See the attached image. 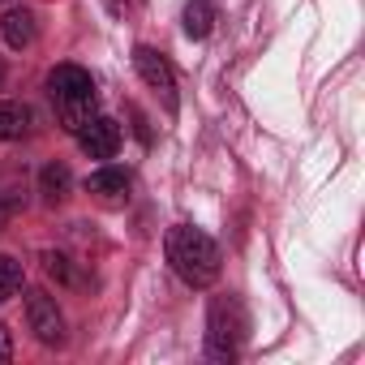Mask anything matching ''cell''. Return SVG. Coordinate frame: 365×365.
I'll use <instances>...</instances> for the list:
<instances>
[{"instance_id": "9", "label": "cell", "mask_w": 365, "mask_h": 365, "mask_svg": "<svg viewBox=\"0 0 365 365\" xmlns=\"http://www.w3.org/2000/svg\"><path fill=\"white\" fill-rule=\"evenodd\" d=\"M180 22H185V35L190 39H207L211 26H215V9H211V0H190L185 14H180Z\"/></svg>"}, {"instance_id": "4", "label": "cell", "mask_w": 365, "mask_h": 365, "mask_svg": "<svg viewBox=\"0 0 365 365\" xmlns=\"http://www.w3.org/2000/svg\"><path fill=\"white\" fill-rule=\"evenodd\" d=\"M241 331H245V322H241L237 301H232V297H228V301H215V305H211V352L232 356V352H237Z\"/></svg>"}, {"instance_id": "3", "label": "cell", "mask_w": 365, "mask_h": 365, "mask_svg": "<svg viewBox=\"0 0 365 365\" xmlns=\"http://www.w3.org/2000/svg\"><path fill=\"white\" fill-rule=\"evenodd\" d=\"M26 322L39 344H61L65 339V318L56 309V297L48 292H26Z\"/></svg>"}, {"instance_id": "8", "label": "cell", "mask_w": 365, "mask_h": 365, "mask_svg": "<svg viewBox=\"0 0 365 365\" xmlns=\"http://www.w3.org/2000/svg\"><path fill=\"white\" fill-rule=\"evenodd\" d=\"M0 31H5L9 48H31L35 43V14L31 9H9L5 22H0Z\"/></svg>"}, {"instance_id": "11", "label": "cell", "mask_w": 365, "mask_h": 365, "mask_svg": "<svg viewBox=\"0 0 365 365\" xmlns=\"http://www.w3.org/2000/svg\"><path fill=\"white\" fill-rule=\"evenodd\" d=\"M39 185H43L48 198H65V190H69V168L65 163H48L43 176H39Z\"/></svg>"}, {"instance_id": "5", "label": "cell", "mask_w": 365, "mask_h": 365, "mask_svg": "<svg viewBox=\"0 0 365 365\" xmlns=\"http://www.w3.org/2000/svg\"><path fill=\"white\" fill-rule=\"evenodd\" d=\"M78 142H82V150L91 159H112L116 146H120V125L108 120V116H95L86 129H78Z\"/></svg>"}, {"instance_id": "10", "label": "cell", "mask_w": 365, "mask_h": 365, "mask_svg": "<svg viewBox=\"0 0 365 365\" xmlns=\"http://www.w3.org/2000/svg\"><path fill=\"white\" fill-rule=\"evenodd\" d=\"M18 288H22V262L9 258V254H0V301H9Z\"/></svg>"}, {"instance_id": "14", "label": "cell", "mask_w": 365, "mask_h": 365, "mask_svg": "<svg viewBox=\"0 0 365 365\" xmlns=\"http://www.w3.org/2000/svg\"><path fill=\"white\" fill-rule=\"evenodd\" d=\"M0 82H5V65H0Z\"/></svg>"}, {"instance_id": "2", "label": "cell", "mask_w": 365, "mask_h": 365, "mask_svg": "<svg viewBox=\"0 0 365 365\" xmlns=\"http://www.w3.org/2000/svg\"><path fill=\"white\" fill-rule=\"evenodd\" d=\"M133 69H138V78H142L155 95H163L168 108H176V78H172V65H168L155 48L138 43V48H133Z\"/></svg>"}, {"instance_id": "7", "label": "cell", "mask_w": 365, "mask_h": 365, "mask_svg": "<svg viewBox=\"0 0 365 365\" xmlns=\"http://www.w3.org/2000/svg\"><path fill=\"white\" fill-rule=\"evenodd\" d=\"M35 129V108L31 103H0V142L26 138Z\"/></svg>"}, {"instance_id": "1", "label": "cell", "mask_w": 365, "mask_h": 365, "mask_svg": "<svg viewBox=\"0 0 365 365\" xmlns=\"http://www.w3.org/2000/svg\"><path fill=\"white\" fill-rule=\"evenodd\" d=\"M163 250H168L172 271L185 279L190 288H211V284L220 279V262H224V258H220V245H215L202 228L176 224V228L168 232Z\"/></svg>"}, {"instance_id": "12", "label": "cell", "mask_w": 365, "mask_h": 365, "mask_svg": "<svg viewBox=\"0 0 365 365\" xmlns=\"http://www.w3.org/2000/svg\"><path fill=\"white\" fill-rule=\"evenodd\" d=\"M18 215V198H5V194H0V232H5L9 228V220Z\"/></svg>"}, {"instance_id": "15", "label": "cell", "mask_w": 365, "mask_h": 365, "mask_svg": "<svg viewBox=\"0 0 365 365\" xmlns=\"http://www.w3.org/2000/svg\"><path fill=\"white\" fill-rule=\"evenodd\" d=\"M0 5H5V0H0Z\"/></svg>"}, {"instance_id": "6", "label": "cell", "mask_w": 365, "mask_h": 365, "mask_svg": "<svg viewBox=\"0 0 365 365\" xmlns=\"http://www.w3.org/2000/svg\"><path fill=\"white\" fill-rule=\"evenodd\" d=\"M86 194H95V198L108 202V207H120V202L129 198V176H125L120 168H103V172L86 176Z\"/></svg>"}, {"instance_id": "13", "label": "cell", "mask_w": 365, "mask_h": 365, "mask_svg": "<svg viewBox=\"0 0 365 365\" xmlns=\"http://www.w3.org/2000/svg\"><path fill=\"white\" fill-rule=\"evenodd\" d=\"M14 356V339H9V331L0 327V361H9Z\"/></svg>"}]
</instances>
